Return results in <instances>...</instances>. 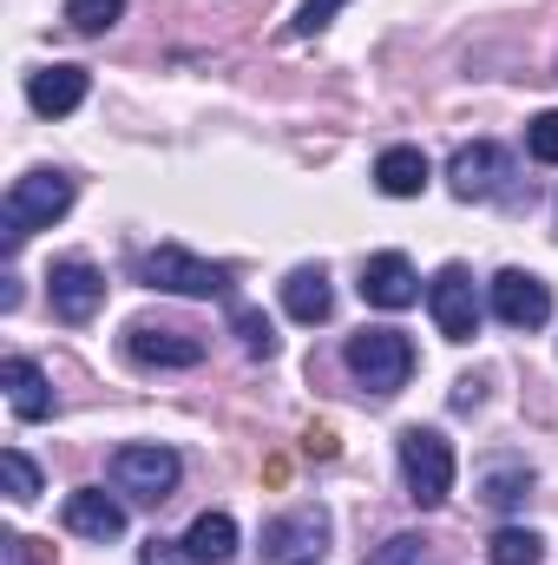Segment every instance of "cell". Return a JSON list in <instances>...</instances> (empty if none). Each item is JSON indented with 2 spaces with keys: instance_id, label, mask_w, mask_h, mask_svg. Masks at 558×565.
<instances>
[{
  "instance_id": "obj_1",
  "label": "cell",
  "mask_w": 558,
  "mask_h": 565,
  "mask_svg": "<svg viewBox=\"0 0 558 565\" xmlns=\"http://www.w3.org/2000/svg\"><path fill=\"white\" fill-rule=\"evenodd\" d=\"M66 211H73V178H66V171H26V178H13L7 198H0V244L20 250L33 231L60 224Z\"/></svg>"
},
{
  "instance_id": "obj_2",
  "label": "cell",
  "mask_w": 558,
  "mask_h": 565,
  "mask_svg": "<svg viewBox=\"0 0 558 565\" xmlns=\"http://www.w3.org/2000/svg\"><path fill=\"white\" fill-rule=\"evenodd\" d=\"M342 362H348V375H355L375 402H388V395H401L408 375H415V342H408L401 329H355L348 349H342Z\"/></svg>"
},
{
  "instance_id": "obj_3",
  "label": "cell",
  "mask_w": 558,
  "mask_h": 565,
  "mask_svg": "<svg viewBox=\"0 0 558 565\" xmlns=\"http://www.w3.org/2000/svg\"><path fill=\"white\" fill-rule=\"evenodd\" d=\"M401 480H408V500L415 507H440L453 493V447L440 427H408L401 434Z\"/></svg>"
},
{
  "instance_id": "obj_4",
  "label": "cell",
  "mask_w": 558,
  "mask_h": 565,
  "mask_svg": "<svg viewBox=\"0 0 558 565\" xmlns=\"http://www.w3.org/2000/svg\"><path fill=\"white\" fill-rule=\"evenodd\" d=\"M112 487L126 493V500H139V507H164L171 500V487H178V454L171 447H158V440H132V447H119L112 454Z\"/></svg>"
},
{
  "instance_id": "obj_5",
  "label": "cell",
  "mask_w": 558,
  "mask_h": 565,
  "mask_svg": "<svg viewBox=\"0 0 558 565\" xmlns=\"http://www.w3.org/2000/svg\"><path fill=\"white\" fill-rule=\"evenodd\" d=\"M139 277L151 282V289H171V296H230V270L191 257L184 244H158V250H144Z\"/></svg>"
},
{
  "instance_id": "obj_6",
  "label": "cell",
  "mask_w": 558,
  "mask_h": 565,
  "mask_svg": "<svg viewBox=\"0 0 558 565\" xmlns=\"http://www.w3.org/2000/svg\"><path fill=\"white\" fill-rule=\"evenodd\" d=\"M329 553V507H296L264 526V565H315Z\"/></svg>"
},
{
  "instance_id": "obj_7",
  "label": "cell",
  "mask_w": 558,
  "mask_h": 565,
  "mask_svg": "<svg viewBox=\"0 0 558 565\" xmlns=\"http://www.w3.org/2000/svg\"><path fill=\"white\" fill-rule=\"evenodd\" d=\"M506 178H513V158L500 151V145H460L453 158H447V191L460 198V204H486V198H506Z\"/></svg>"
},
{
  "instance_id": "obj_8",
  "label": "cell",
  "mask_w": 558,
  "mask_h": 565,
  "mask_svg": "<svg viewBox=\"0 0 558 565\" xmlns=\"http://www.w3.org/2000/svg\"><path fill=\"white\" fill-rule=\"evenodd\" d=\"M427 309L440 322L447 342H473L480 335V289H473V270L466 264H447L440 277L427 282Z\"/></svg>"
},
{
  "instance_id": "obj_9",
  "label": "cell",
  "mask_w": 558,
  "mask_h": 565,
  "mask_svg": "<svg viewBox=\"0 0 558 565\" xmlns=\"http://www.w3.org/2000/svg\"><path fill=\"white\" fill-rule=\"evenodd\" d=\"M46 296H53V316L79 329V322H93V316L106 309V277H99L86 257H66V264H53Z\"/></svg>"
},
{
  "instance_id": "obj_10",
  "label": "cell",
  "mask_w": 558,
  "mask_h": 565,
  "mask_svg": "<svg viewBox=\"0 0 558 565\" xmlns=\"http://www.w3.org/2000/svg\"><path fill=\"white\" fill-rule=\"evenodd\" d=\"M126 355L139 369H197L204 362V342L191 329H164V322H132L126 329Z\"/></svg>"
},
{
  "instance_id": "obj_11",
  "label": "cell",
  "mask_w": 558,
  "mask_h": 565,
  "mask_svg": "<svg viewBox=\"0 0 558 565\" xmlns=\"http://www.w3.org/2000/svg\"><path fill=\"white\" fill-rule=\"evenodd\" d=\"M493 316H500L506 329H539V322L552 316L546 277H533V270H500V277H493Z\"/></svg>"
},
{
  "instance_id": "obj_12",
  "label": "cell",
  "mask_w": 558,
  "mask_h": 565,
  "mask_svg": "<svg viewBox=\"0 0 558 565\" xmlns=\"http://www.w3.org/2000/svg\"><path fill=\"white\" fill-rule=\"evenodd\" d=\"M86 93H93L86 66H40V73H26V106H33L40 119H66V113H79Z\"/></svg>"
},
{
  "instance_id": "obj_13",
  "label": "cell",
  "mask_w": 558,
  "mask_h": 565,
  "mask_svg": "<svg viewBox=\"0 0 558 565\" xmlns=\"http://www.w3.org/2000/svg\"><path fill=\"white\" fill-rule=\"evenodd\" d=\"M362 302H375V309H415V302H420L415 264H408L401 250L368 257V264H362Z\"/></svg>"
},
{
  "instance_id": "obj_14",
  "label": "cell",
  "mask_w": 558,
  "mask_h": 565,
  "mask_svg": "<svg viewBox=\"0 0 558 565\" xmlns=\"http://www.w3.org/2000/svg\"><path fill=\"white\" fill-rule=\"evenodd\" d=\"M60 520H66V533H79V540H99V546L126 533V507H119L112 493H99V487H79V493H66Z\"/></svg>"
},
{
  "instance_id": "obj_15",
  "label": "cell",
  "mask_w": 558,
  "mask_h": 565,
  "mask_svg": "<svg viewBox=\"0 0 558 565\" xmlns=\"http://www.w3.org/2000/svg\"><path fill=\"white\" fill-rule=\"evenodd\" d=\"M282 309L296 316V322H329L335 316V289H329V270L322 264H302V270H289L282 277Z\"/></svg>"
},
{
  "instance_id": "obj_16",
  "label": "cell",
  "mask_w": 558,
  "mask_h": 565,
  "mask_svg": "<svg viewBox=\"0 0 558 565\" xmlns=\"http://www.w3.org/2000/svg\"><path fill=\"white\" fill-rule=\"evenodd\" d=\"M427 178H433V164H427L420 145H388V151L375 158V191H382V198H420Z\"/></svg>"
},
{
  "instance_id": "obj_17",
  "label": "cell",
  "mask_w": 558,
  "mask_h": 565,
  "mask_svg": "<svg viewBox=\"0 0 558 565\" xmlns=\"http://www.w3.org/2000/svg\"><path fill=\"white\" fill-rule=\"evenodd\" d=\"M0 382H7V402H13V415H20V422H46V415H53V388H46L40 362L7 355V362H0Z\"/></svg>"
},
{
  "instance_id": "obj_18",
  "label": "cell",
  "mask_w": 558,
  "mask_h": 565,
  "mask_svg": "<svg viewBox=\"0 0 558 565\" xmlns=\"http://www.w3.org/2000/svg\"><path fill=\"white\" fill-rule=\"evenodd\" d=\"M178 546H184L191 565H224L230 553H237V520H230V513H197L191 533H184Z\"/></svg>"
},
{
  "instance_id": "obj_19",
  "label": "cell",
  "mask_w": 558,
  "mask_h": 565,
  "mask_svg": "<svg viewBox=\"0 0 558 565\" xmlns=\"http://www.w3.org/2000/svg\"><path fill=\"white\" fill-rule=\"evenodd\" d=\"M230 329H237V342H244V355H257V362H270L277 355V322L264 316V309H230Z\"/></svg>"
},
{
  "instance_id": "obj_20",
  "label": "cell",
  "mask_w": 558,
  "mask_h": 565,
  "mask_svg": "<svg viewBox=\"0 0 558 565\" xmlns=\"http://www.w3.org/2000/svg\"><path fill=\"white\" fill-rule=\"evenodd\" d=\"M546 559V540L526 533V526H500L493 533V565H539Z\"/></svg>"
},
{
  "instance_id": "obj_21",
  "label": "cell",
  "mask_w": 558,
  "mask_h": 565,
  "mask_svg": "<svg viewBox=\"0 0 558 565\" xmlns=\"http://www.w3.org/2000/svg\"><path fill=\"white\" fill-rule=\"evenodd\" d=\"M0 473H7V500H13V507L40 500V467H33L20 447H7V454H0Z\"/></svg>"
},
{
  "instance_id": "obj_22",
  "label": "cell",
  "mask_w": 558,
  "mask_h": 565,
  "mask_svg": "<svg viewBox=\"0 0 558 565\" xmlns=\"http://www.w3.org/2000/svg\"><path fill=\"white\" fill-rule=\"evenodd\" d=\"M119 13H126V0H66L73 33H106V26H119Z\"/></svg>"
},
{
  "instance_id": "obj_23",
  "label": "cell",
  "mask_w": 558,
  "mask_h": 565,
  "mask_svg": "<svg viewBox=\"0 0 558 565\" xmlns=\"http://www.w3.org/2000/svg\"><path fill=\"white\" fill-rule=\"evenodd\" d=\"M526 487H533V467H493L480 500H486V507H519V500H526Z\"/></svg>"
},
{
  "instance_id": "obj_24",
  "label": "cell",
  "mask_w": 558,
  "mask_h": 565,
  "mask_svg": "<svg viewBox=\"0 0 558 565\" xmlns=\"http://www.w3.org/2000/svg\"><path fill=\"white\" fill-rule=\"evenodd\" d=\"M362 565H427V540L420 533H395V540H382Z\"/></svg>"
},
{
  "instance_id": "obj_25",
  "label": "cell",
  "mask_w": 558,
  "mask_h": 565,
  "mask_svg": "<svg viewBox=\"0 0 558 565\" xmlns=\"http://www.w3.org/2000/svg\"><path fill=\"white\" fill-rule=\"evenodd\" d=\"M342 7H348V0H302V7H296V20H289V33H296V40H309V33H322Z\"/></svg>"
},
{
  "instance_id": "obj_26",
  "label": "cell",
  "mask_w": 558,
  "mask_h": 565,
  "mask_svg": "<svg viewBox=\"0 0 558 565\" xmlns=\"http://www.w3.org/2000/svg\"><path fill=\"white\" fill-rule=\"evenodd\" d=\"M526 151H533V164H558V113H539L526 126Z\"/></svg>"
},
{
  "instance_id": "obj_27",
  "label": "cell",
  "mask_w": 558,
  "mask_h": 565,
  "mask_svg": "<svg viewBox=\"0 0 558 565\" xmlns=\"http://www.w3.org/2000/svg\"><path fill=\"white\" fill-rule=\"evenodd\" d=\"M139 559H144V565H191L178 540H144V553H139Z\"/></svg>"
},
{
  "instance_id": "obj_28",
  "label": "cell",
  "mask_w": 558,
  "mask_h": 565,
  "mask_svg": "<svg viewBox=\"0 0 558 565\" xmlns=\"http://www.w3.org/2000/svg\"><path fill=\"white\" fill-rule=\"evenodd\" d=\"M13 559L20 565H46V553H40V540H13Z\"/></svg>"
}]
</instances>
